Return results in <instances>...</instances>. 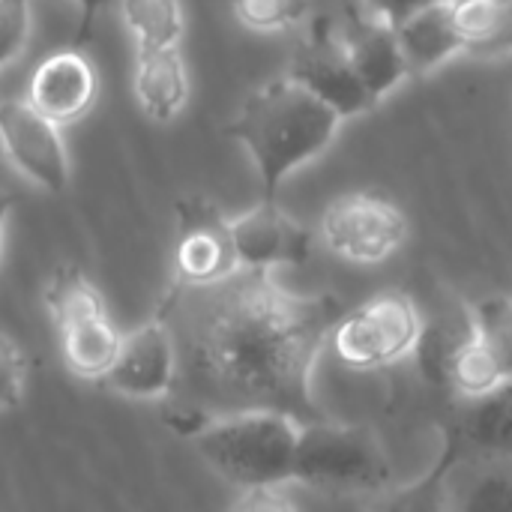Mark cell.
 I'll return each mask as SVG.
<instances>
[{
  "label": "cell",
  "mask_w": 512,
  "mask_h": 512,
  "mask_svg": "<svg viewBox=\"0 0 512 512\" xmlns=\"http://www.w3.org/2000/svg\"><path fill=\"white\" fill-rule=\"evenodd\" d=\"M24 384H27L24 354L6 333H0V414H9L24 402Z\"/></svg>",
  "instance_id": "cell-24"
},
{
  "label": "cell",
  "mask_w": 512,
  "mask_h": 512,
  "mask_svg": "<svg viewBox=\"0 0 512 512\" xmlns=\"http://www.w3.org/2000/svg\"><path fill=\"white\" fill-rule=\"evenodd\" d=\"M174 216L177 228L171 249V282L165 294L204 288L243 270L231 237V219L213 198L198 192L183 195L174 204Z\"/></svg>",
  "instance_id": "cell-7"
},
{
  "label": "cell",
  "mask_w": 512,
  "mask_h": 512,
  "mask_svg": "<svg viewBox=\"0 0 512 512\" xmlns=\"http://www.w3.org/2000/svg\"><path fill=\"white\" fill-rule=\"evenodd\" d=\"M321 240L351 264H381L396 255L411 231L402 204L378 189L345 192L321 213Z\"/></svg>",
  "instance_id": "cell-6"
},
{
  "label": "cell",
  "mask_w": 512,
  "mask_h": 512,
  "mask_svg": "<svg viewBox=\"0 0 512 512\" xmlns=\"http://www.w3.org/2000/svg\"><path fill=\"white\" fill-rule=\"evenodd\" d=\"M99 96V75L90 57L78 48H60L48 54L30 75L27 102L57 126L84 120Z\"/></svg>",
  "instance_id": "cell-13"
},
{
  "label": "cell",
  "mask_w": 512,
  "mask_h": 512,
  "mask_svg": "<svg viewBox=\"0 0 512 512\" xmlns=\"http://www.w3.org/2000/svg\"><path fill=\"white\" fill-rule=\"evenodd\" d=\"M345 303L336 294L285 291L273 270H237L204 288L162 294L156 315L177 348L174 423L192 438L234 411L324 417L312 396L315 363Z\"/></svg>",
  "instance_id": "cell-1"
},
{
  "label": "cell",
  "mask_w": 512,
  "mask_h": 512,
  "mask_svg": "<svg viewBox=\"0 0 512 512\" xmlns=\"http://www.w3.org/2000/svg\"><path fill=\"white\" fill-rule=\"evenodd\" d=\"M465 54L498 60L512 54V0H453Z\"/></svg>",
  "instance_id": "cell-20"
},
{
  "label": "cell",
  "mask_w": 512,
  "mask_h": 512,
  "mask_svg": "<svg viewBox=\"0 0 512 512\" xmlns=\"http://www.w3.org/2000/svg\"><path fill=\"white\" fill-rule=\"evenodd\" d=\"M42 300H45V309L54 321V330L108 312L102 291L75 264H60L48 276Z\"/></svg>",
  "instance_id": "cell-22"
},
{
  "label": "cell",
  "mask_w": 512,
  "mask_h": 512,
  "mask_svg": "<svg viewBox=\"0 0 512 512\" xmlns=\"http://www.w3.org/2000/svg\"><path fill=\"white\" fill-rule=\"evenodd\" d=\"M339 33L342 42L348 48V57L363 81V87L369 90V96L378 102H384L405 78H408V66L399 48V36L396 27L378 15H372L369 9H363L357 0L348 6L345 18H339Z\"/></svg>",
  "instance_id": "cell-14"
},
{
  "label": "cell",
  "mask_w": 512,
  "mask_h": 512,
  "mask_svg": "<svg viewBox=\"0 0 512 512\" xmlns=\"http://www.w3.org/2000/svg\"><path fill=\"white\" fill-rule=\"evenodd\" d=\"M30 36V0H0V69L12 63Z\"/></svg>",
  "instance_id": "cell-25"
},
{
  "label": "cell",
  "mask_w": 512,
  "mask_h": 512,
  "mask_svg": "<svg viewBox=\"0 0 512 512\" xmlns=\"http://www.w3.org/2000/svg\"><path fill=\"white\" fill-rule=\"evenodd\" d=\"M231 237L240 267L249 270H279L303 267L312 255V231L288 216L276 198H261L255 207L231 219Z\"/></svg>",
  "instance_id": "cell-12"
},
{
  "label": "cell",
  "mask_w": 512,
  "mask_h": 512,
  "mask_svg": "<svg viewBox=\"0 0 512 512\" xmlns=\"http://www.w3.org/2000/svg\"><path fill=\"white\" fill-rule=\"evenodd\" d=\"M510 381L512 375L507 372V366L492 351V345L480 336V330L471 321V309H468V333L459 339V345L447 357L441 387L456 393L462 402H468V399L489 396Z\"/></svg>",
  "instance_id": "cell-18"
},
{
  "label": "cell",
  "mask_w": 512,
  "mask_h": 512,
  "mask_svg": "<svg viewBox=\"0 0 512 512\" xmlns=\"http://www.w3.org/2000/svg\"><path fill=\"white\" fill-rule=\"evenodd\" d=\"M57 336H60V354L66 369L84 381H102L114 366L123 342L108 312L66 324L57 330Z\"/></svg>",
  "instance_id": "cell-19"
},
{
  "label": "cell",
  "mask_w": 512,
  "mask_h": 512,
  "mask_svg": "<svg viewBox=\"0 0 512 512\" xmlns=\"http://www.w3.org/2000/svg\"><path fill=\"white\" fill-rule=\"evenodd\" d=\"M285 75L303 84L330 108H336L342 120L375 108V99L363 87L348 57L339 21L330 15H309V21L303 24V36L291 51Z\"/></svg>",
  "instance_id": "cell-8"
},
{
  "label": "cell",
  "mask_w": 512,
  "mask_h": 512,
  "mask_svg": "<svg viewBox=\"0 0 512 512\" xmlns=\"http://www.w3.org/2000/svg\"><path fill=\"white\" fill-rule=\"evenodd\" d=\"M417 489L438 492L447 510H512V453H444Z\"/></svg>",
  "instance_id": "cell-10"
},
{
  "label": "cell",
  "mask_w": 512,
  "mask_h": 512,
  "mask_svg": "<svg viewBox=\"0 0 512 512\" xmlns=\"http://www.w3.org/2000/svg\"><path fill=\"white\" fill-rule=\"evenodd\" d=\"M303 420L285 411H234L207 420L192 444L198 456L234 489L291 483Z\"/></svg>",
  "instance_id": "cell-3"
},
{
  "label": "cell",
  "mask_w": 512,
  "mask_h": 512,
  "mask_svg": "<svg viewBox=\"0 0 512 512\" xmlns=\"http://www.w3.org/2000/svg\"><path fill=\"white\" fill-rule=\"evenodd\" d=\"M468 408L447 432L444 453L456 450H486L512 453V381L489 396L468 399Z\"/></svg>",
  "instance_id": "cell-17"
},
{
  "label": "cell",
  "mask_w": 512,
  "mask_h": 512,
  "mask_svg": "<svg viewBox=\"0 0 512 512\" xmlns=\"http://www.w3.org/2000/svg\"><path fill=\"white\" fill-rule=\"evenodd\" d=\"M12 207H15V192H9V189L0 186V255H3V231H6V222H9Z\"/></svg>",
  "instance_id": "cell-28"
},
{
  "label": "cell",
  "mask_w": 512,
  "mask_h": 512,
  "mask_svg": "<svg viewBox=\"0 0 512 512\" xmlns=\"http://www.w3.org/2000/svg\"><path fill=\"white\" fill-rule=\"evenodd\" d=\"M231 9L246 30L285 33L309 21L312 0H231Z\"/></svg>",
  "instance_id": "cell-23"
},
{
  "label": "cell",
  "mask_w": 512,
  "mask_h": 512,
  "mask_svg": "<svg viewBox=\"0 0 512 512\" xmlns=\"http://www.w3.org/2000/svg\"><path fill=\"white\" fill-rule=\"evenodd\" d=\"M423 315L405 291H381L345 309L330 333L336 357L357 372L387 369L414 354Z\"/></svg>",
  "instance_id": "cell-5"
},
{
  "label": "cell",
  "mask_w": 512,
  "mask_h": 512,
  "mask_svg": "<svg viewBox=\"0 0 512 512\" xmlns=\"http://www.w3.org/2000/svg\"><path fill=\"white\" fill-rule=\"evenodd\" d=\"M342 117L294 78L282 75L255 87L228 120L225 135L252 159L261 198H276L279 186L306 162L318 159L339 135Z\"/></svg>",
  "instance_id": "cell-2"
},
{
  "label": "cell",
  "mask_w": 512,
  "mask_h": 512,
  "mask_svg": "<svg viewBox=\"0 0 512 512\" xmlns=\"http://www.w3.org/2000/svg\"><path fill=\"white\" fill-rule=\"evenodd\" d=\"M177 381V348L171 327L162 315H153L141 327L123 336L120 351L108 375L99 381L105 390L123 399H168Z\"/></svg>",
  "instance_id": "cell-9"
},
{
  "label": "cell",
  "mask_w": 512,
  "mask_h": 512,
  "mask_svg": "<svg viewBox=\"0 0 512 512\" xmlns=\"http://www.w3.org/2000/svg\"><path fill=\"white\" fill-rule=\"evenodd\" d=\"M0 141L9 162L45 192H63L69 186L72 171L60 126L42 117L27 99L0 102Z\"/></svg>",
  "instance_id": "cell-11"
},
{
  "label": "cell",
  "mask_w": 512,
  "mask_h": 512,
  "mask_svg": "<svg viewBox=\"0 0 512 512\" xmlns=\"http://www.w3.org/2000/svg\"><path fill=\"white\" fill-rule=\"evenodd\" d=\"M507 309H510V321H512V297H507Z\"/></svg>",
  "instance_id": "cell-29"
},
{
  "label": "cell",
  "mask_w": 512,
  "mask_h": 512,
  "mask_svg": "<svg viewBox=\"0 0 512 512\" xmlns=\"http://www.w3.org/2000/svg\"><path fill=\"white\" fill-rule=\"evenodd\" d=\"M294 483L333 501L372 498L393 489V465L381 438L369 426L318 417L300 426Z\"/></svg>",
  "instance_id": "cell-4"
},
{
  "label": "cell",
  "mask_w": 512,
  "mask_h": 512,
  "mask_svg": "<svg viewBox=\"0 0 512 512\" xmlns=\"http://www.w3.org/2000/svg\"><path fill=\"white\" fill-rule=\"evenodd\" d=\"M78 3V24H75V36H72V45L84 48L90 42V33L96 30V21L99 15L114 3V0H75Z\"/></svg>",
  "instance_id": "cell-27"
},
{
  "label": "cell",
  "mask_w": 512,
  "mask_h": 512,
  "mask_svg": "<svg viewBox=\"0 0 512 512\" xmlns=\"http://www.w3.org/2000/svg\"><path fill=\"white\" fill-rule=\"evenodd\" d=\"M132 93L138 108L150 120L171 123L174 117H180L192 93L180 45L138 48L132 63Z\"/></svg>",
  "instance_id": "cell-16"
},
{
  "label": "cell",
  "mask_w": 512,
  "mask_h": 512,
  "mask_svg": "<svg viewBox=\"0 0 512 512\" xmlns=\"http://www.w3.org/2000/svg\"><path fill=\"white\" fill-rule=\"evenodd\" d=\"M117 6L135 51L180 45L186 30V15L180 0H117Z\"/></svg>",
  "instance_id": "cell-21"
},
{
  "label": "cell",
  "mask_w": 512,
  "mask_h": 512,
  "mask_svg": "<svg viewBox=\"0 0 512 512\" xmlns=\"http://www.w3.org/2000/svg\"><path fill=\"white\" fill-rule=\"evenodd\" d=\"M399 48L408 66V78L438 72L453 57L465 54V42L453 15V0L429 3L396 24Z\"/></svg>",
  "instance_id": "cell-15"
},
{
  "label": "cell",
  "mask_w": 512,
  "mask_h": 512,
  "mask_svg": "<svg viewBox=\"0 0 512 512\" xmlns=\"http://www.w3.org/2000/svg\"><path fill=\"white\" fill-rule=\"evenodd\" d=\"M357 3L363 9H369L372 15H378V18H384V21H390L396 27L411 12H417V9H423L429 3H438V0H357Z\"/></svg>",
  "instance_id": "cell-26"
}]
</instances>
